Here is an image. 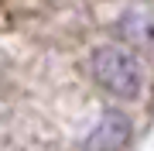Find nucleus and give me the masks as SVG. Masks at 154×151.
<instances>
[{"label": "nucleus", "instance_id": "f03ea898", "mask_svg": "<svg viewBox=\"0 0 154 151\" xmlns=\"http://www.w3.org/2000/svg\"><path fill=\"white\" fill-rule=\"evenodd\" d=\"M130 141V117L120 110H110L99 117V124L86 134L82 148L86 151H120Z\"/></svg>", "mask_w": 154, "mask_h": 151}, {"label": "nucleus", "instance_id": "7ed1b4c3", "mask_svg": "<svg viewBox=\"0 0 154 151\" xmlns=\"http://www.w3.org/2000/svg\"><path fill=\"white\" fill-rule=\"evenodd\" d=\"M116 28H120V34L130 45L154 48V11H147V7H130V11H123Z\"/></svg>", "mask_w": 154, "mask_h": 151}, {"label": "nucleus", "instance_id": "f257e3e1", "mask_svg": "<svg viewBox=\"0 0 154 151\" xmlns=\"http://www.w3.org/2000/svg\"><path fill=\"white\" fill-rule=\"evenodd\" d=\"M93 79L116 100H137L144 90V65L134 52L120 45H99L89 58Z\"/></svg>", "mask_w": 154, "mask_h": 151}]
</instances>
